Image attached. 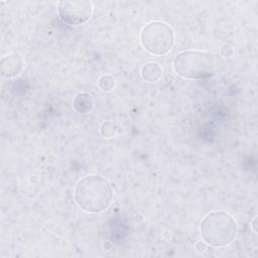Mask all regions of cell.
I'll return each instance as SVG.
<instances>
[{"mask_svg":"<svg viewBox=\"0 0 258 258\" xmlns=\"http://www.w3.org/2000/svg\"><path fill=\"white\" fill-rule=\"evenodd\" d=\"M225 68L222 56L203 50H184L173 60L175 73L184 79H207L221 73Z\"/></svg>","mask_w":258,"mask_h":258,"instance_id":"1","label":"cell"},{"mask_svg":"<svg viewBox=\"0 0 258 258\" xmlns=\"http://www.w3.org/2000/svg\"><path fill=\"white\" fill-rule=\"evenodd\" d=\"M114 191L109 180L102 175L89 174L83 177L75 187V200L87 213L98 214L109 208Z\"/></svg>","mask_w":258,"mask_h":258,"instance_id":"2","label":"cell"},{"mask_svg":"<svg viewBox=\"0 0 258 258\" xmlns=\"http://www.w3.org/2000/svg\"><path fill=\"white\" fill-rule=\"evenodd\" d=\"M200 231L206 244L224 247L236 238L238 227L230 214L223 211H213L204 217Z\"/></svg>","mask_w":258,"mask_h":258,"instance_id":"3","label":"cell"},{"mask_svg":"<svg viewBox=\"0 0 258 258\" xmlns=\"http://www.w3.org/2000/svg\"><path fill=\"white\" fill-rule=\"evenodd\" d=\"M140 41L149 53L156 55L166 54L173 47L174 31L171 26L163 21H151L142 28Z\"/></svg>","mask_w":258,"mask_h":258,"instance_id":"4","label":"cell"},{"mask_svg":"<svg viewBox=\"0 0 258 258\" xmlns=\"http://www.w3.org/2000/svg\"><path fill=\"white\" fill-rule=\"evenodd\" d=\"M60 20L69 25L78 26L86 23L93 14V3L88 0H63L57 4Z\"/></svg>","mask_w":258,"mask_h":258,"instance_id":"5","label":"cell"},{"mask_svg":"<svg viewBox=\"0 0 258 258\" xmlns=\"http://www.w3.org/2000/svg\"><path fill=\"white\" fill-rule=\"evenodd\" d=\"M23 69V59L17 53H9L1 58V74L5 78H14Z\"/></svg>","mask_w":258,"mask_h":258,"instance_id":"6","label":"cell"},{"mask_svg":"<svg viewBox=\"0 0 258 258\" xmlns=\"http://www.w3.org/2000/svg\"><path fill=\"white\" fill-rule=\"evenodd\" d=\"M74 108L80 113H89L93 110L95 105V100L93 96L89 93L82 92L76 95L74 102Z\"/></svg>","mask_w":258,"mask_h":258,"instance_id":"7","label":"cell"},{"mask_svg":"<svg viewBox=\"0 0 258 258\" xmlns=\"http://www.w3.org/2000/svg\"><path fill=\"white\" fill-rule=\"evenodd\" d=\"M162 69L157 62H147L141 69V77L144 81L153 83L161 78Z\"/></svg>","mask_w":258,"mask_h":258,"instance_id":"8","label":"cell"},{"mask_svg":"<svg viewBox=\"0 0 258 258\" xmlns=\"http://www.w3.org/2000/svg\"><path fill=\"white\" fill-rule=\"evenodd\" d=\"M119 126L113 121H106L101 125L100 133L105 138H112L119 132Z\"/></svg>","mask_w":258,"mask_h":258,"instance_id":"9","label":"cell"},{"mask_svg":"<svg viewBox=\"0 0 258 258\" xmlns=\"http://www.w3.org/2000/svg\"><path fill=\"white\" fill-rule=\"evenodd\" d=\"M99 88L104 92H110L115 88L116 82L115 79L110 75H104L99 79L98 82Z\"/></svg>","mask_w":258,"mask_h":258,"instance_id":"10","label":"cell"},{"mask_svg":"<svg viewBox=\"0 0 258 258\" xmlns=\"http://www.w3.org/2000/svg\"><path fill=\"white\" fill-rule=\"evenodd\" d=\"M220 53L224 57H230V56H232L234 54V48H233V46L231 44L225 43V44H223L221 46Z\"/></svg>","mask_w":258,"mask_h":258,"instance_id":"11","label":"cell"},{"mask_svg":"<svg viewBox=\"0 0 258 258\" xmlns=\"http://www.w3.org/2000/svg\"><path fill=\"white\" fill-rule=\"evenodd\" d=\"M256 220H257V217H255V218H254V221H253V226H252V228H253L254 232L257 231V230H256Z\"/></svg>","mask_w":258,"mask_h":258,"instance_id":"12","label":"cell"}]
</instances>
